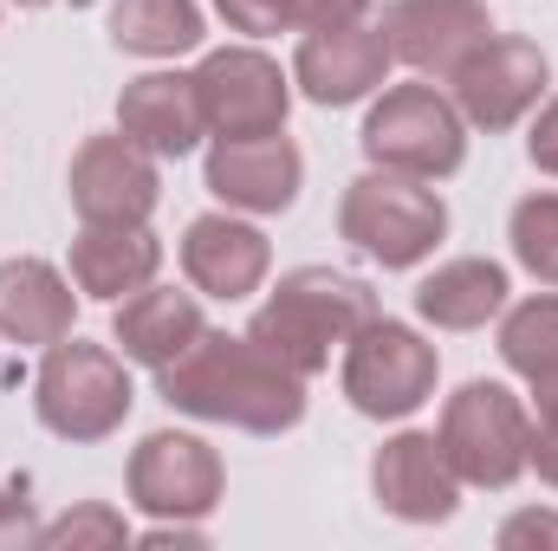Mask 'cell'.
<instances>
[{
    "instance_id": "cell-1",
    "label": "cell",
    "mask_w": 558,
    "mask_h": 551,
    "mask_svg": "<svg viewBox=\"0 0 558 551\" xmlns=\"http://www.w3.org/2000/svg\"><path fill=\"white\" fill-rule=\"evenodd\" d=\"M156 396L202 421H228L247 434H286L305 415V377L267 357L254 338L202 331L175 364L156 370Z\"/></svg>"
},
{
    "instance_id": "cell-2",
    "label": "cell",
    "mask_w": 558,
    "mask_h": 551,
    "mask_svg": "<svg viewBox=\"0 0 558 551\" xmlns=\"http://www.w3.org/2000/svg\"><path fill=\"white\" fill-rule=\"evenodd\" d=\"M377 318V292L351 273H331V267H299L274 285V298L254 311L247 338L279 357L286 370L299 377H318L331 364L338 344H351L364 325Z\"/></svg>"
},
{
    "instance_id": "cell-3",
    "label": "cell",
    "mask_w": 558,
    "mask_h": 551,
    "mask_svg": "<svg viewBox=\"0 0 558 551\" xmlns=\"http://www.w3.org/2000/svg\"><path fill=\"white\" fill-rule=\"evenodd\" d=\"M441 454L468 487H513L533 467V415L507 383H461L441 409Z\"/></svg>"
},
{
    "instance_id": "cell-4",
    "label": "cell",
    "mask_w": 558,
    "mask_h": 551,
    "mask_svg": "<svg viewBox=\"0 0 558 551\" xmlns=\"http://www.w3.org/2000/svg\"><path fill=\"white\" fill-rule=\"evenodd\" d=\"M338 234L384 260V267H416L435 254V241L448 234V208L435 188H422L416 175H397V169H371L344 188L338 201Z\"/></svg>"
},
{
    "instance_id": "cell-5",
    "label": "cell",
    "mask_w": 558,
    "mask_h": 551,
    "mask_svg": "<svg viewBox=\"0 0 558 551\" xmlns=\"http://www.w3.org/2000/svg\"><path fill=\"white\" fill-rule=\"evenodd\" d=\"M33 403H39V421H46L59 441H105V434L124 428L137 390H131V377H124V357H111L105 344L59 338V344H46Z\"/></svg>"
},
{
    "instance_id": "cell-6",
    "label": "cell",
    "mask_w": 558,
    "mask_h": 551,
    "mask_svg": "<svg viewBox=\"0 0 558 551\" xmlns=\"http://www.w3.org/2000/svg\"><path fill=\"white\" fill-rule=\"evenodd\" d=\"M364 156L377 169H397V175H416V182H441L468 156V124H461V111L441 91L397 85L364 118Z\"/></svg>"
},
{
    "instance_id": "cell-7",
    "label": "cell",
    "mask_w": 558,
    "mask_h": 551,
    "mask_svg": "<svg viewBox=\"0 0 558 551\" xmlns=\"http://www.w3.org/2000/svg\"><path fill=\"white\" fill-rule=\"evenodd\" d=\"M435 344H422L410 325L397 318H371L351 344H344V396L351 409L371 421H403L435 396Z\"/></svg>"
},
{
    "instance_id": "cell-8",
    "label": "cell",
    "mask_w": 558,
    "mask_h": 551,
    "mask_svg": "<svg viewBox=\"0 0 558 551\" xmlns=\"http://www.w3.org/2000/svg\"><path fill=\"white\" fill-rule=\"evenodd\" d=\"M195 105H202V124L215 131V137H274L286 131V105H292V91H286V78H279V65L267 52H254V46H228V52H208L195 72Z\"/></svg>"
},
{
    "instance_id": "cell-9",
    "label": "cell",
    "mask_w": 558,
    "mask_h": 551,
    "mask_svg": "<svg viewBox=\"0 0 558 551\" xmlns=\"http://www.w3.org/2000/svg\"><path fill=\"white\" fill-rule=\"evenodd\" d=\"M448 85H454L461 124H474V131H513L539 105V91H546V52L533 39H520V33H500V39L474 46Z\"/></svg>"
},
{
    "instance_id": "cell-10",
    "label": "cell",
    "mask_w": 558,
    "mask_h": 551,
    "mask_svg": "<svg viewBox=\"0 0 558 551\" xmlns=\"http://www.w3.org/2000/svg\"><path fill=\"white\" fill-rule=\"evenodd\" d=\"M162 201V175H156V156L118 137H85L72 156V208L78 221H98V228H143Z\"/></svg>"
},
{
    "instance_id": "cell-11",
    "label": "cell",
    "mask_w": 558,
    "mask_h": 551,
    "mask_svg": "<svg viewBox=\"0 0 558 551\" xmlns=\"http://www.w3.org/2000/svg\"><path fill=\"white\" fill-rule=\"evenodd\" d=\"M131 500L149 519H208L221 506V454L202 434H143L131 454Z\"/></svg>"
},
{
    "instance_id": "cell-12",
    "label": "cell",
    "mask_w": 558,
    "mask_h": 551,
    "mask_svg": "<svg viewBox=\"0 0 558 551\" xmlns=\"http://www.w3.org/2000/svg\"><path fill=\"white\" fill-rule=\"evenodd\" d=\"M390 59H403L422 78H454L474 46L494 39L487 0H397L384 13Z\"/></svg>"
},
{
    "instance_id": "cell-13",
    "label": "cell",
    "mask_w": 558,
    "mask_h": 551,
    "mask_svg": "<svg viewBox=\"0 0 558 551\" xmlns=\"http://www.w3.org/2000/svg\"><path fill=\"white\" fill-rule=\"evenodd\" d=\"M384 78H390V39H384V26H364L357 20V26H325V33H305L299 39L292 85L312 105H325V111L371 98Z\"/></svg>"
},
{
    "instance_id": "cell-14",
    "label": "cell",
    "mask_w": 558,
    "mask_h": 551,
    "mask_svg": "<svg viewBox=\"0 0 558 551\" xmlns=\"http://www.w3.org/2000/svg\"><path fill=\"white\" fill-rule=\"evenodd\" d=\"M371 487H377V506L403 526H441L454 506H461V480L441 454L435 434H397L377 448L371 461Z\"/></svg>"
},
{
    "instance_id": "cell-15",
    "label": "cell",
    "mask_w": 558,
    "mask_h": 551,
    "mask_svg": "<svg viewBox=\"0 0 558 551\" xmlns=\"http://www.w3.org/2000/svg\"><path fill=\"white\" fill-rule=\"evenodd\" d=\"M299 175H305V162H299V149L279 131L274 137H228L208 149V188L228 208H241V215H279V208H292Z\"/></svg>"
},
{
    "instance_id": "cell-16",
    "label": "cell",
    "mask_w": 558,
    "mask_h": 551,
    "mask_svg": "<svg viewBox=\"0 0 558 551\" xmlns=\"http://www.w3.org/2000/svg\"><path fill=\"white\" fill-rule=\"evenodd\" d=\"M274 267V247H267V234L260 228H247V221H234V215H202V221H189V234H182V273L195 292H208V298H247L260 279Z\"/></svg>"
},
{
    "instance_id": "cell-17",
    "label": "cell",
    "mask_w": 558,
    "mask_h": 551,
    "mask_svg": "<svg viewBox=\"0 0 558 551\" xmlns=\"http://www.w3.org/2000/svg\"><path fill=\"white\" fill-rule=\"evenodd\" d=\"M118 131L143 143L149 156H189L202 143V105H195V78L182 72H143L118 98Z\"/></svg>"
},
{
    "instance_id": "cell-18",
    "label": "cell",
    "mask_w": 558,
    "mask_h": 551,
    "mask_svg": "<svg viewBox=\"0 0 558 551\" xmlns=\"http://www.w3.org/2000/svg\"><path fill=\"white\" fill-rule=\"evenodd\" d=\"M118 344H124V357L143 364V370H162V364H175L208 325H202V305L189 298V292H175V285H137L124 305H118Z\"/></svg>"
},
{
    "instance_id": "cell-19",
    "label": "cell",
    "mask_w": 558,
    "mask_h": 551,
    "mask_svg": "<svg viewBox=\"0 0 558 551\" xmlns=\"http://www.w3.org/2000/svg\"><path fill=\"white\" fill-rule=\"evenodd\" d=\"M72 285L46 260H7L0 267V338L13 344H59L72 338Z\"/></svg>"
},
{
    "instance_id": "cell-20",
    "label": "cell",
    "mask_w": 558,
    "mask_h": 551,
    "mask_svg": "<svg viewBox=\"0 0 558 551\" xmlns=\"http://www.w3.org/2000/svg\"><path fill=\"white\" fill-rule=\"evenodd\" d=\"M156 267H162V241L149 228H98V221H85V234L72 241V279L92 298H124V292L149 285Z\"/></svg>"
},
{
    "instance_id": "cell-21",
    "label": "cell",
    "mask_w": 558,
    "mask_h": 551,
    "mask_svg": "<svg viewBox=\"0 0 558 551\" xmlns=\"http://www.w3.org/2000/svg\"><path fill=\"white\" fill-rule=\"evenodd\" d=\"M507 305V273L494 260H448L416 285V311L435 331H481Z\"/></svg>"
},
{
    "instance_id": "cell-22",
    "label": "cell",
    "mask_w": 558,
    "mask_h": 551,
    "mask_svg": "<svg viewBox=\"0 0 558 551\" xmlns=\"http://www.w3.org/2000/svg\"><path fill=\"white\" fill-rule=\"evenodd\" d=\"M111 46L137 59H175L202 46V7L195 0H118L111 7Z\"/></svg>"
},
{
    "instance_id": "cell-23",
    "label": "cell",
    "mask_w": 558,
    "mask_h": 551,
    "mask_svg": "<svg viewBox=\"0 0 558 551\" xmlns=\"http://www.w3.org/2000/svg\"><path fill=\"white\" fill-rule=\"evenodd\" d=\"M500 357H507V370H520L526 383L546 377V370H558V298L553 292L507 311V325H500Z\"/></svg>"
},
{
    "instance_id": "cell-24",
    "label": "cell",
    "mask_w": 558,
    "mask_h": 551,
    "mask_svg": "<svg viewBox=\"0 0 558 551\" xmlns=\"http://www.w3.org/2000/svg\"><path fill=\"white\" fill-rule=\"evenodd\" d=\"M513 260L539 285H558V195H526L513 208Z\"/></svg>"
},
{
    "instance_id": "cell-25",
    "label": "cell",
    "mask_w": 558,
    "mask_h": 551,
    "mask_svg": "<svg viewBox=\"0 0 558 551\" xmlns=\"http://www.w3.org/2000/svg\"><path fill=\"white\" fill-rule=\"evenodd\" d=\"M124 539H131L124 513H111V506H72L65 519H52L39 532V546H52V551H92V546H124Z\"/></svg>"
},
{
    "instance_id": "cell-26",
    "label": "cell",
    "mask_w": 558,
    "mask_h": 551,
    "mask_svg": "<svg viewBox=\"0 0 558 551\" xmlns=\"http://www.w3.org/2000/svg\"><path fill=\"white\" fill-rule=\"evenodd\" d=\"M215 7H221V20H228L234 33H254V39L292 26V0H215Z\"/></svg>"
},
{
    "instance_id": "cell-27",
    "label": "cell",
    "mask_w": 558,
    "mask_h": 551,
    "mask_svg": "<svg viewBox=\"0 0 558 551\" xmlns=\"http://www.w3.org/2000/svg\"><path fill=\"white\" fill-rule=\"evenodd\" d=\"M39 513H33V500L26 493H7L0 487V551H26V546H39Z\"/></svg>"
},
{
    "instance_id": "cell-28",
    "label": "cell",
    "mask_w": 558,
    "mask_h": 551,
    "mask_svg": "<svg viewBox=\"0 0 558 551\" xmlns=\"http://www.w3.org/2000/svg\"><path fill=\"white\" fill-rule=\"evenodd\" d=\"M371 0H292V26L325 33V26H357Z\"/></svg>"
},
{
    "instance_id": "cell-29",
    "label": "cell",
    "mask_w": 558,
    "mask_h": 551,
    "mask_svg": "<svg viewBox=\"0 0 558 551\" xmlns=\"http://www.w3.org/2000/svg\"><path fill=\"white\" fill-rule=\"evenodd\" d=\"M526 546H558V513H513L500 526V551H526Z\"/></svg>"
},
{
    "instance_id": "cell-30",
    "label": "cell",
    "mask_w": 558,
    "mask_h": 551,
    "mask_svg": "<svg viewBox=\"0 0 558 551\" xmlns=\"http://www.w3.org/2000/svg\"><path fill=\"white\" fill-rule=\"evenodd\" d=\"M526 156H533V169L558 175V98L539 111V124H533V137H526Z\"/></svg>"
},
{
    "instance_id": "cell-31",
    "label": "cell",
    "mask_w": 558,
    "mask_h": 551,
    "mask_svg": "<svg viewBox=\"0 0 558 551\" xmlns=\"http://www.w3.org/2000/svg\"><path fill=\"white\" fill-rule=\"evenodd\" d=\"M533 467L546 487H558V421H533Z\"/></svg>"
},
{
    "instance_id": "cell-32",
    "label": "cell",
    "mask_w": 558,
    "mask_h": 551,
    "mask_svg": "<svg viewBox=\"0 0 558 551\" xmlns=\"http://www.w3.org/2000/svg\"><path fill=\"white\" fill-rule=\"evenodd\" d=\"M13 7H52V0H13ZM72 7H85V0H72Z\"/></svg>"
}]
</instances>
